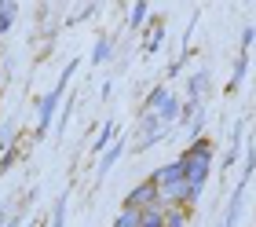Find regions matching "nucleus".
I'll use <instances>...</instances> for the list:
<instances>
[{
    "instance_id": "nucleus-10",
    "label": "nucleus",
    "mask_w": 256,
    "mask_h": 227,
    "mask_svg": "<svg viewBox=\"0 0 256 227\" xmlns=\"http://www.w3.org/2000/svg\"><path fill=\"white\" fill-rule=\"evenodd\" d=\"M139 216H143V212H136V209H121V216L114 220V227H139Z\"/></svg>"
},
{
    "instance_id": "nucleus-7",
    "label": "nucleus",
    "mask_w": 256,
    "mask_h": 227,
    "mask_svg": "<svg viewBox=\"0 0 256 227\" xmlns=\"http://www.w3.org/2000/svg\"><path fill=\"white\" fill-rule=\"evenodd\" d=\"M158 117H161V125H168V121H176V117H183V106H180V99H168V103L158 110Z\"/></svg>"
},
{
    "instance_id": "nucleus-11",
    "label": "nucleus",
    "mask_w": 256,
    "mask_h": 227,
    "mask_svg": "<svg viewBox=\"0 0 256 227\" xmlns=\"http://www.w3.org/2000/svg\"><path fill=\"white\" fill-rule=\"evenodd\" d=\"M161 37H165V30H161V22H154V30L146 33V52H154V48L161 44Z\"/></svg>"
},
{
    "instance_id": "nucleus-9",
    "label": "nucleus",
    "mask_w": 256,
    "mask_h": 227,
    "mask_svg": "<svg viewBox=\"0 0 256 227\" xmlns=\"http://www.w3.org/2000/svg\"><path fill=\"white\" fill-rule=\"evenodd\" d=\"M121 154H124V143H114V147H110L106 154H102V161H99V172H110V165L118 161Z\"/></svg>"
},
{
    "instance_id": "nucleus-13",
    "label": "nucleus",
    "mask_w": 256,
    "mask_h": 227,
    "mask_svg": "<svg viewBox=\"0 0 256 227\" xmlns=\"http://www.w3.org/2000/svg\"><path fill=\"white\" fill-rule=\"evenodd\" d=\"M106 55H110V37H102V41L96 44V52H92V63H102Z\"/></svg>"
},
{
    "instance_id": "nucleus-4",
    "label": "nucleus",
    "mask_w": 256,
    "mask_h": 227,
    "mask_svg": "<svg viewBox=\"0 0 256 227\" xmlns=\"http://www.w3.org/2000/svg\"><path fill=\"white\" fill-rule=\"evenodd\" d=\"M62 88L66 85H55L52 95H44V103H40V125H37V132H48V125H52V117H55V106H59L62 99Z\"/></svg>"
},
{
    "instance_id": "nucleus-5",
    "label": "nucleus",
    "mask_w": 256,
    "mask_h": 227,
    "mask_svg": "<svg viewBox=\"0 0 256 227\" xmlns=\"http://www.w3.org/2000/svg\"><path fill=\"white\" fill-rule=\"evenodd\" d=\"M139 227H165V205H161V201L150 205L143 216H139Z\"/></svg>"
},
{
    "instance_id": "nucleus-2",
    "label": "nucleus",
    "mask_w": 256,
    "mask_h": 227,
    "mask_svg": "<svg viewBox=\"0 0 256 227\" xmlns=\"http://www.w3.org/2000/svg\"><path fill=\"white\" fill-rule=\"evenodd\" d=\"M150 205H158V187L150 183V180H143L139 187H132V190H128V198H124V209L146 212Z\"/></svg>"
},
{
    "instance_id": "nucleus-1",
    "label": "nucleus",
    "mask_w": 256,
    "mask_h": 227,
    "mask_svg": "<svg viewBox=\"0 0 256 227\" xmlns=\"http://www.w3.org/2000/svg\"><path fill=\"white\" fill-rule=\"evenodd\" d=\"M180 165H183V180L190 187V201H198V194H202V187L208 180V169H212V143L198 136L190 147L180 154Z\"/></svg>"
},
{
    "instance_id": "nucleus-6",
    "label": "nucleus",
    "mask_w": 256,
    "mask_h": 227,
    "mask_svg": "<svg viewBox=\"0 0 256 227\" xmlns=\"http://www.w3.org/2000/svg\"><path fill=\"white\" fill-rule=\"evenodd\" d=\"M165 227H187V209L183 205H168L165 209Z\"/></svg>"
},
{
    "instance_id": "nucleus-12",
    "label": "nucleus",
    "mask_w": 256,
    "mask_h": 227,
    "mask_svg": "<svg viewBox=\"0 0 256 227\" xmlns=\"http://www.w3.org/2000/svg\"><path fill=\"white\" fill-rule=\"evenodd\" d=\"M202 92H205V74H194V81H190V103L202 99Z\"/></svg>"
},
{
    "instance_id": "nucleus-3",
    "label": "nucleus",
    "mask_w": 256,
    "mask_h": 227,
    "mask_svg": "<svg viewBox=\"0 0 256 227\" xmlns=\"http://www.w3.org/2000/svg\"><path fill=\"white\" fill-rule=\"evenodd\" d=\"M150 183H154L158 190H165V187H176V183H183V165L180 161H172V165H161V169L150 176Z\"/></svg>"
},
{
    "instance_id": "nucleus-16",
    "label": "nucleus",
    "mask_w": 256,
    "mask_h": 227,
    "mask_svg": "<svg viewBox=\"0 0 256 227\" xmlns=\"http://www.w3.org/2000/svg\"><path fill=\"white\" fill-rule=\"evenodd\" d=\"M110 136H114V128L106 125V128H102V136H99V143H96V150H99V147H106V143H110Z\"/></svg>"
},
{
    "instance_id": "nucleus-8",
    "label": "nucleus",
    "mask_w": 256,
    "mask_h": 227,
    "mask_svg": "<svg viewBox=\"0 0 256 227\" xmlns=\"http://www.w3.org/2000/svg\"><path fill=\"white\" fill-rule=\"evenodd\" d=\"M15 11H18V4H15V0L0 4V33H8V30H11V19H15Z\"/></svg>"
},
{
    "instance_id": "nucleus-15",
    "label": "nucleus",
    "mask_w": 256,
    "mask_h": 227,
    "mask_svg": "<svg viewBox=\"0 0 256 227\" xmlns=\"http://www.w3.org/2000/svg\"><path fill=\"white\" fill-rule=\"evenodd\" d=\"M62 220H66V205L59 201V205H55V220H52V227H62Z\"/></svg>"
},
{
    "instance_id": "nucleus-14",
    "label": "nucleus",
    "mask_w": 256,
    "mask_h": 227,
    "mask_svg": "<svg viewBox=\"0 0 256 227\" xmlns=\"http://www.w3.org/2000/svg\"><path fill=\"white\" fill-rule=\"evenodd\" d=\"M143 19H146V4H136V8H132V26H139Z\"/></svg>"
}]
</instances>
